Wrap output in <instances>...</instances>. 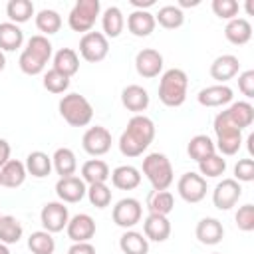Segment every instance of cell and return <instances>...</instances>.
Masks as SVG:
<instances>
[{
	"instance_id": "obj_1",
	"label": "cell",
	"mask_w": 254,
	"mask_h": 254,
	"mask_svg": "<svg viewBox=\"0 0 254 254\" xmlns=\"http://www.w3.org/2000/svg\"><path fill=\"white\" fill-rule=\"evenodd\" d=\"M155 139V123L147 115H133L119 137V151L125 157H139Z\"/></svg>"
},
{
	"instance_id": "obj_2",
	"label": "cell",
	"mask_w": 254,
	"mask_h": 254,
	"mask_svg": "<svg viewBox=\"0 0 254 254\" xmlns=\"http://www.w3.org/2000/svg\"><path fill=\"white\" fill-rule=\"evenodd\" d=\"M187 87H189V77L183 69L171 67L161 75L159 81V99L167 107H179L187 99Z\"/></svg>"
},
{
	"instance_id": "obj_3",
	"label": "cell",
	"mask_w": 254,
	"mask_h": 254,
	"mask_svg": "<svg viewBox=\"0 0 254 254\" xmlns=\"http://www.w3.org/2000/svg\"><path fill=\"white\" fill-rule=\"evenodd\" d=\"M143 175L151 183L153 190H167L173 185V165L163 153H149L143 159Z\"/></svg>"
},
{
	"instance_id": "obj_4",
	"label": "cell",
	"mask_w": 254,
	"mask_h": 254,
	"mask_svg": "<svg viewBox=\"0 0 254 254\" xmlns=\"http://www.w3.org/2000/svg\"><path fill=\"white\" fill-rule=\"evenodd\" d=\"M60 115L64 121L71 127H85L93 119V107L91 103L79 95V93H67L60 99Z\"/></svg>"
},
{
	"instance_id": "obj_5",
	"label": "cell",
	"mask_w": 254,
	"mask_h": 254,
	"mask_svg": "<svg viewBox=\"0 0 254 254\" xmlns=\"http://www.w3.org/2000/svg\"><path fill=\"white\" fill-rule=\"evenodd\" d=\"M99 12H101L99 0H77L73 4V8L69 10L67 24L73 32L87 34L95 26V20H97Z\"/></svg>"
},
{
	"instance_id": "obj_6",
	"label": "cell",
	"mask_w": 254,
	"mask_h": 254,
	"mask_svg": "<svg viewBox=\"0 0 254 254\" xmlns=\"http://www.w3.org/2000/svg\"><path fill=\"white\" fill-rule=\"evenodd\" d=\"M79 54L85 62L97 64L107 58L109 54V42L101 32H87L79 40Z\"/></svg>"
},
{
	"instance_id": "obj_7",
	"label": "cell",
	"mask_w": 254,
	"mask_h": 254,
	"mask_svg": "<svg viewBox=\"0 0 254 254\" xmlns=\"http://www.w3.org/2000/svg\"><path fill=\"white\" fill-rule=\"evenodd\" d=\"M40 222H42L44 230L50 234L62 232L69 222V210L64 202H58V200L46 202L42 206V212H40Z\"/></svg>"
},
{
	"instance_id": "obj_8",
	"label": "cell",
	"mask_w": 254,
	"mask_h": 254,
	"mask_svg": "<svg viewBox=\"0 0 254 254\" xmlns=\"http://www.w3.org/2000/svg\"><path fill=\"white\" fill-rule=\"evenodd\" d=\"M113 222L125 230H131L143 216V206L137 198L133 196H127V198H121L115 206H113Z\"/></svg>"
},
{
	"instance_id": "obj_9",
	"label": "cell",
	"mask_w": 254,
	"mask_h": 254,
	"mask_svg": "<svg viewBox=\"0 0 254 254\" xmlns=\"http://www.w3.org/2000/svg\"><path fill=\"white\" fill-rule=\"evenodd\" d=\"M177 190L185 202H190V204L200 202L206 196V179H202L198 173L189 171L179 179Z\"/></svg>"
},
{
	"instance_id": "obj_10",
	"label": "cell",
	"mask_w": 254,
	"mask_h": 254,
	"mask_svg": "<svg viewBox=\"0 0 254 254\" xmlns=\"http://www.w3.org/2000/svg\"><path fill=\"white\" fill-rule=\"evenodd\" d=\"M81 147L87 155L101 157V155L109 153V149H111V133L101 125L89 127L81 137Z\"/></svg>"
},
{
	"instance_id": "obj_11",
	"label": "cell",
	"mask_w": 254,
	"mask_h": 254,
	"mask_svg": "<svg viewBox=\"0 0 254 254\" xmlns=\"http://www.w3.org/2000/svg\"><path fill=\"white\" fill-rule=\"evenodd\" d=\"M242 196V187L234 179H222L212 190V204L218 210H230Z\"/></svg>"
},
{
	"instance_id": "obj_12",
	"label": "cell",
	"mask_w": 254,
	"mask_h": 254,
	"mask_svg": "<svg viewBox=\"0 0 254 254\" xmlns=\"http://www.w3.org/2000/svg\"><path fill=\"white\" fill-rule=\"evenodd\" d=\"M135 69L141 77L153 79L163 71V56L153 48H143L135 56Z\"/></svg>"
},
{
	"instance_id": "obj_13",
	"label": "cell",
	"mask_w": 254,
	"mask_h": 254,
	"mask_svg": "<svg viewBox=\"0 0 254 254\" xmlns=\"http://www.w3.org/2000/svg\"><path fill=\"white\" fill-rule=\"evenodd\" d=\"M65 232H67V238L71 242H89L95 236V220L89 214L79 212V214L69 218Z\"/></svg>"
},
{
	"instance_id": "obj_14",
	"label": "cell",
	"mask_w": 254,
	"mask_h": 254,
	"mask_svg": "<svg viewBox=\"0 0 254 254\" xmlns=\"http://www.w3.org/2000/svg\"><path fill=\"white\" fill-rule=\"evenodd\" d=\"M85 192H87V187L81 181V177L71 175V177H64L56 183V194L62 202H69V204L79 202L85 196Z\"/></svg>"
},
{
	"instance_id": "obj_15",
	"label": "cell",
	"mask_w": 254,
	"mask_h": 254,
	"mask_svg": "<svg viewBox=\"0 0 254 254\" xmlns=\"http://www.w3.org/2000/svg\"><path fill=\"white\" fill-rule=\"evenodd\" d=\"M232 97H234V91L226 83H216V85H208L200 89L196 95V101L202 107H220V105L230 103Z\"/></svg>"
},
{
	"instance_id": "obj_16",
	"label": "cell",
	"mask_w": 254,
	"mask_h": 254,
	"mask_svg": "<svg viewBox=\"0 0 254 254\" xmlns=\"http://www.w3.org/2000/svg\"><path fill=\"white\" fill-rule=\"evenodd\" d=\"M157 22H155V14H151L149 10H133L127 16V30L137 36V38H147L153 34Z\"/></svg>"
},
{
	"instance_id": "obj_17",
	"label": "cell",
	"mask_w": 254,
	"mask_h": 254,
	"mask_svg": "<svg viewBox=\"0 0 254 254\" xmlns=\"http://www.w3.org/2000/svg\"><path fill=\"white\" fill-rule=\"evenodd\" d=\"M238 69H240V62L232 54H222L210 64V75L218 83H226L228 79H232L238 73Z\"/></svg>"
},
{
	"instance_id": "obj_18",
	"label": "cell",
	"mask_w": 254,
	"mask_h": 254,
	"mask_svg": "<svg viewBox=\"0 0 254 254\" xmlns=\"http://www.w3.org/2000/svg\"><path fill=\"white\" fill-rule=\"evenodd\" d=\"M194 234H196V238H198L200 244L214 246V244H218V242L222 240V236H224V226H222V222H220L218 218L206 216V218L198 220V224H196V228H194Z\"/></svg>"
},
{
	"instance_id": "obj_19",
	"label": "cell",
	"mask_w": 254,
	"mask_h": 254,
	"mask_svg": "<svg viewBox=\"0 0 254 254\" xmlns=\"http://www.w3.org/2000/svg\"><path fill=\"white\" fill-rule=\"evenodd\" d=\"M121 103L127 111H133L135 115H141L149 107V93L141 85H127L121 91Z\"/></svg>"
},
{
	"instance_id": "obj_20",
	"label": "cell",
	"mask_w": 254,
	"mask_h": 254,
	"mask_svg": "<svg viewBox=\"0 0 254 254\" xmlns=\"http://www.w3.org/2000/svg\"><path fill=\"white\" fill-rule=\"evenodd\" d=\"M143 234L147 240L153 242H165L171 236V222L167 216L161 214H149L143 220Z\"/></svg>"
},
{
	"instance_id": "obj_21",
	"label": "cell",
	"mask_w": 254,
	"mask_h": 254,
	"mask_svg": "<svg viewBox=\"0 0 254 254\" xmlns=\"http://www.w3.org/2000/svg\"><path fill=\"white\" fill-rule=\"evenodd\" d=\"M109 177H111V185L119 190H133L141 185V173L133 165H121L113 169Z\"/></svg>"
},
{
	"instance_id": "obj_22",
	"label": "cell",
	"mask_w": 254,
	"mask_h": 254,
	"mask_svg": "<svg viewBox=\"0 0 254 254\" xmlns=\"http://www.w3.org/2000/svg\"><path fill=\"white\" fill-rule=\"evenodd\" d=\"M28 173H26V165L18 159H10L2 169H0V183L6 189H18L24 185Z\"/></svg>"
},
{
	"instance_id": "obj_23",
	"label": "cell",
	"mask_w": 254,
	"mask_h": 254,
	"mask_svg": "<svg viewBox=\"0 0 254 254\" xmlns=\"http://www.w3.org/2000/svg\"><path fill=\"white\" fill-rule=\"evenodd\" d=\"M224 38L234 46H244L252 38V26L246 18H234L224 26Z\"/></svg>"
},
{
	"instance_id": "obj_24",
	"label": "cell",
	"mask_w": 254,
	"mask_h": 254,
	"mask_svg": "<svg viewBox=\"0 0 254 254\" xmlns=\"http://www.w3.org/2000/svg\"><path fill=\"white\" fill-rule=\"evenodd\" d=\"M224 113H226L228 121L236 129H240V131L246 129V127H250L252 121H254V107L248 101H234Z\"/></svg>"
},
{
	"instance_id": "obj_25",
	"label": "cell",
	"mask_w": 254,
	"mask_h": 254,
	"mask_svg": "<svg viewBox=\"0 0 254 254\" xmlns=\"http://www.w3.org/2000/svg\"><path fill=\"white\" fill-rule=\"evenodd\" d=\"M52 167L56 169V173L60 175V179L75 175V171H77L75 153H73L69 147H60V149H56V153H54V157H52Z\"/></svg>"
},
{
	"instance_id": "obj_26",
	"label": "cell",
	"mask_w": 254,
	"mask_h": 254,
	"mask_svg": "<svg viewBox=\"0 0 254 254\" xmlns=\"http://www.w3.org/2000/svg\"><path fill=\"white\" fill-rule=\"evenodd\" d=\"M101 28H103V36L105 38H119L123 28H125V18L123 12L117 6H109L103 16H101Z\"/></svg>"
},
{
	"instance_id": "obj_27",
	"label": "cell",
	"mask_w": 254,
	"mask_h": 254,
	"mask_svg": "<svg viewBox=\"0 0 254 254\" xmlns=\"http://www.w3.org/2000/svg\"><path fill=\"white\" fill-rule=\"evenodd\" d=\"M26 173L36 177V179H44L52 173V157L44 151H32L28 157H26Z\"/></svg>"
},
{
	"instance_id": "obj_28",
	"label": "cell",
	"mask_w": 254,
	"mask_h": 254,
	"mask_svg": "<svg viewBox=\"0 0 254 254\" xmlns=\"http://www.w3.org/2000/svg\"><path fill=\"white\" fill-rule=\"evenodd\" d=\"M109 167L105 161L101 159H89L81 165V181L87 185H97V183H105L109 179Z\"/></svg>"
},
{
	"instance_id": "obj_29",
	"label": "cell",
	"mask_w": 254,
	"mask_h": 254,
	"mask_svg": "<svg viewBox=\"0 0 254 254\" xmlns=\"http://www.w3.org/2000/svg\"><path fill=\"white\" fill-rule=\"evenodd\" d=\"M119 248L123 254H149V240L137 230H125L119 238Z\"/></svg>"
},
{
	"instance_id": "obj_30",
	"label": "cell",
	"mask_w": 254,
	"mask_h": 254,
	"mask_svg": "<svg viewBox=\"0 0 254 254\" xmlns=\"http://www.w3.org/2000/svg\"><path fill=\"white\" fill-rule=\"evenodd\" d=\"M24 42V32L20 26L12 22H2L0 24V52H16L22 48Z\"/></svg>"
},
{
	"instance_id": "obj_31",
	"label": "cell",
	"mask_w": 254,
	"mask_h": 254,
	"mask_svg": "<svg viewBox=\"0 0 254 254\" xmlns=\"http://www.w3.org/2000/svg\"><path fill=\"white\" fill-rule=\"evenodd\" d=\"M54 69L67 75V77L75 75L77 69H79V58H77L75 50H71V48L58 50L56 56H54Z\"/></svg>"
},
{
	"instance_id": "obj_32",
	"label": "cell",
	"mask_w": 254,
	"mask_h": 254,
	"mask_svg": "<svg viewBox=\"0 0 254 254\" xmlns=\"http://www.w3.org/2000/svg\"><path fill=\"white\" fill-rule=\"evenodd\" d=\"M147 208H149V214L169 216L175 208V196L169 190H153L147 198Z\"/></svg>"
},
{
	"instance_id": "obj_33",
	"label": "cell",
	"mask_w": 254,
	"mask_h": 254,
	"mask_svg": "<svg viewBox=\"0 0 254 254\" xmlns=\"http://www.w3.org/2000/svg\"><path fill=\"white\" fill-rule=\"evenodd\" d=\"M187 153L192 161L200 163L204 161L206 157L214 155L216 153V147H214V141L208 137V135H194L190 141H189V147H187Z\"/></svg>"
},
{
	"instance_id": "obj_34",
	"label": "cell",
	"mask_w": 254,
	"mask_h": 254,
	"mask_svg": "<svg viewBox=\"0 0 254 254\" xmlns=\"http://www.w3.org/2000/svg\"><path fill=\"white\" fill-rule=\"evenodd\" d=\"M214 147H216L224 157L236 155L238 149L242 147V131H238V129H228V131L216 133V143H214Z\"/></svg>"
},
{
	"instance_id": "obj_35",
	"label": "cell",
	"mask_w": 254,
	"mask_h": 254,
	"mask_svg": "<svg viewBox=\"0 0 254 254\" xmlns=\"http://www.w3.org/2000/svg\"><path fill=\"white\" fill-rule=\"evenodd\" d=\"M22 234H24V228H22V224L18 222L16 216H12V214L0 216V242H2V244L8 246V244L20 242Z\"/></svg>"
},
{
	"instance_id": "obj_36",
	"label": "cell",
	"mask_w": 254,
	"mask_h": 254,
	"mask_svg": "<svg viewBox=\"0 0 254 254\" xmlns=\"http://www.w3.org/2000/svg\"><path fill=\"white\" fill-rule=\"evenodd\" d=\"M155 22H159V26H163L165 30H177L185 24V12L179 6H163L159 8V12L155 14Z\"/></svg>"
},
{
	"instance_id": "obj_37",
	"label": "cell",
	"mask_w": 254,
	"mask_h": 254,
	"mask_svg": "<svg viewBox=\"0 0 254 254\" xmlns=\"http://www.w3.org/2000/svg\"><path fill=\"white\" fill-rule=\"evenodd\" d=\"M36 28L42 32V36H52V34H58L60 28H62V16L56 12V10H50V8H44L36 14Z\"/></svg>"
},
{
	"instance_id": "obj_38",
	"label": "cell",
	"mask_w": 254,
	"mask_h": 254,
	"mask_svg": "<svg viewBox=\"0 0 254 254\" xmlns=\"http://www.w3.org/2000/svg\"><path fill=\"white\" fill-rule=\"evenodd\" d=\"M52 42L46 38V36H42V34H36V36H32L30 40H28V44H26V48H24V52H28L30 56H34L38 62H42L44 65L50 62V58H52Z\"/></svg>"
},
{
	"instance_id": "obj_39",
	"label": "cell",
	"mask_w": 254,
	"mask_h": 254,
	"mask_svg": "<svg viewBox=\"0 0 254 254\" xmlns=\"http://www.w3.org/2000/svg\"><path fill=\"white\" fill-rule=\"evenodd\" d=\"M6 16L12 24H24L34 16V4L30 0H10L6 4Z\"/></svg>"
},
{
	"instance_id": "obj_40",
	"label": "cell",
	"mask_w": 254,
	"mask_h": 254,
	"mask_svg": "<svg viewBox=\"0 0 254 254\" xmlns=\"http://www.w3.org/2000/svg\"><path fill=\"white\" fill-rule=\"evenodd\" d=\"M28 248L32 254H54L56 250V240L50 232L46 230H36L28 236Z\"/></svg>"
},
{
	"instance_id": "obj_41",
	"label": "cell",
	"mask_w": 254,
	"mask_h": 254,
	"mask_svg": "<svg viewBox=\"0 0 254 254\" xmlns=\"http://www.w3.org/2000/svg\"><path fill=\"white\" fill-rule=\"evenodd\" d=\"M198 171H200V177L202 179H216L220 175H224L226 171V159L222 155H210L206 157L204 161L198 163Z\"/></svg>"
},
{
	"instance_id": "obj_42",
	"label": "cell",
	"mask_w": 254,
	"mask_h": 254,
	"mask_svg": "<svg viewBox=\"0 0 254 254\" xmlns=\"http://www.w3.org/2000/svg\"><path fill=\"white\" fill-rule=\"evenodd\" d=\"M87 198L95 208H105L111 204V189L105 183H97V185H89L87 187Z\"/></svg>"
},
{
	"instance_id": "obj_43",
	"label": "cell",
	"mask_w": 254,
	"mask_h": 254,
	"mask_svg": "<svg viewBox=\"0 0 254 254\" xmlns=\"http://www.w3.org/2000/svg\"><path fill=\"white\" fill-rule=\"evenodd\" d=\"M44 87L50 91V93H64L67 87H69V77L56 71L54 67L50 71L44 73Z\"/></svg>"
},
{
	"instance_id": "obj_44",
	"label": "cell",
	"mask_w": 254,
	"mask_h": 254,
	"mask_svg": "<svg viewBox=\"0 0 254 254\" xmlns=\"http://www.w3.org/2000/svg\"><path fill=\"white\" fill-rule=\"evenodd\" d=\"M212 12L220 18V20H234L238 18L240 12V4L236 0H212Z\"/></svg>"
},
{
	"instance_id": "obj_45",
	"label": "cell",
	"mask_w": 254,
	"mask_h": 254,
	"mask_svg": "<svg viewBox=\"0 0 254 254\" xmlns=\"http://www.w3.org/2000/svg\"><path fill=\"white\" fill-rule=\"evenodd\" d=\"M236 226L242 230V232H250L254 230V204H242L238 210H236Z\"/></svg>"
},
{
	"instance_id": "obj_46",
	"label": "cell",
	"mask_w": 254,
	"mask_h": 254,
	"mask_svg": "<svg viewBox=\"0 0 254 254\" xmlns=\"http://www.w3.org/2000/svg\"><path fill=\"white\" fill-rule=\"evenodd\" d=\"M18 65H20V69H22L26 75H38V73H42L44 67H46L42 62H38V60H36L34 56H30L28 52H22V54H20Z\"/></svg>"
},
{
	"instance_id": "obj_47",
	"label": "cell",
	"mask_w": 254,
	"mask_h": 254,
	"mask_svg": "<svg viewBox=\"0 0 254 254\" xmlns=\"http://www.w3.org/2000/svg\"><path fill=\"white\" fill-rule=\"evenodd\" d=\"M234 181H238V183L254 181V161L252 159H240L234 165Z\"/></svg>"
},
{
	"instance_id": "obj_48",
	"label": "cell",
	"mask_w": 254,
	"mask_h": 254,
	"mask_svg": "<svg viewBox=\"0 0 254 254\" xmlns=\"http://www.w3.org/2000/svg\"><path fill=\"white\" fill-rule=\"evenodd\" d=\"M238 89L248 99L254 97V69H246V71H242L238 75Z\"/></svg>"
},
{
	"instance_id": "obj_49",
	"label": "cell",
	"mask_w": 254,
	"mask_h": 254,
	"mask_svg": "<svg viewBox=\"0 0 254 254\" xmlns=\"http://www.w3.org/2000/svg\"><path fill=\"white\" fill-rule=\"evenodd\" d=\"M67 254H95V248L89 242H73L67 248Z\"/></svg>"
},
{
	"instance_id": "obj_50",
	"label": "cell",
	"mask_w": 254,
	"mask_h": 254,
	"mask_svg": "<svg viewBox=\"0 0 254 254\" xmlns=\"http://www.w3.org/2000/svg\"><path fill=\"white\" fill-rule=\"evenodd\" d=\"M10 161V143L6 139H0V169Z\"/></svg>"
},
{
	"instance_id": "obj_51",
	"label": "cell",
	"mask_w": 254,
	"mask_h": 254,
	"mask_svg": "<svg viewBox=\"0 0 254 254\" xmlns=\"http://www.w3.org/2000/svg\"><path fill=\"white\" fill-rule=\"evenodd\" d=\"M129 2L135 10H147V8L155 6V0H129Z\"/></svg>"
},
{
	"instance_id": "obj_52",
	"label": "cell",
	"mask_w": 254,
	"mask_h": 254,
	"mask_svg": "<svg viewBox=\"0 0 254 254\" xmlns=\"http://www.w3.org/2000/svg\"><path fill=\"white\" fill-rule=\"evenodd\" d=\"M200 0H179V8H189V6H198Z\"/></svg>"
},
{
	"instance_id": "obj_53",
	"label": "cell",
	"mask_w": 254,
	"mask_h": 254,
	"mask_svg": "<svg viewBox=\"0 0 254 254\" xmlns=\"http://www.w3.org/2000/svg\"><path fill=\"white\" fill-rule=\"evenodd\" d=\"M6 67V56H4V52H0V71Z\"/></svg>"
},
{
	"instance_id": "obj_54",
	"label": "cell",
	"mask_w": 254,
	"mask_h": 254,
	"mask_svg": "<svg viewBox=\"0 0 254 254\" xmlns=\"http://www.w3.org/2000/svg\"><path fill=\"white\" fill-rule=\"evenodd\" d=\"M0 254H10L8 246H6V244H2V242H0Z\"/></svg>"
},
{
	"instance_id": "obj_55",
	"label": "cell",
	"mask_w": 254,
	"mask_h": 254,
	"mask_svg": "<svg viewBox=\"0 0 254 254\" xmlns=\"http://www.w3.org/2000/svg\"><path fill=\"white\" fill-rule=\"evenodd\" d=\"M214 254H220V252H214Z\"/></svg>"
},
{
	"instance_id": "obj_56",
	"label": "cell",
	"mask_w": 254,
	"mask_h": 254,
	"mask_svg": "<svg viewBox=\"0 0 254 254\" xmlns=\"http://www.w3.org/2000/svg\"><path fill=\"white\" fill-rule=\"evenodd\" d=\"M0 187H2V183H0Z\"/></svg>"
},
{
	"instance_id": "obj_57",
	"label": "cell",
	"mask_w": 254,
	"mask_h": 254,
	"mask_svg": "<svg viewBox=\"0 0 254 254\" xmlns=\"http://www.w3.org/2000/svg\"><path fill=\"white\" fill-rule=\"evenodd\" d=\"M0 216H2V214H0Z\"/></svg>"
}]
</instances>
